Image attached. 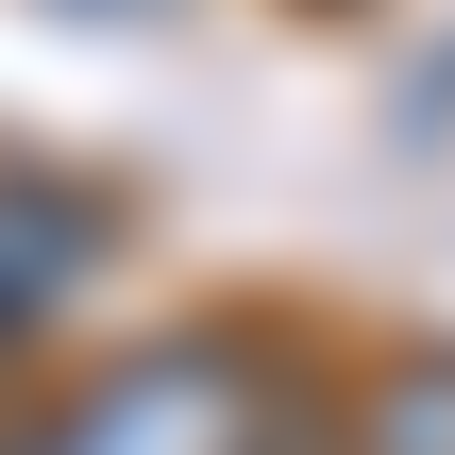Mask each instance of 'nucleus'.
Segmentation results:
<instances>
[{
	"label": "nucleus",
	"mask_w": 455,
	"mask_h": 455,
	"mask_svg": "<svg viewBox=\"0 0 455 455\" xmlns=\"http://www.w3.org/2000/svg\"><path fill=\"white\" fill-rule=\"evenodd\" d=\"M34 455H270L287 439V388L236 321H186V338H135L101 355L51 422H17Z\"/></svg>",
	"instance_id": "f257e3e1"
},
{
	"label": "nucleus",
	"mask_w": 455,
	"mask_h": 455,
	"mask_svg": "<svg viewBox=\"0 0 455 455\" xmlns=\"http://www.w3.org/2000/svg\"><path fill=\"white\" fill-rule=\"evenodd\" d=\"M101 236H118L101 186H68V169H0V355H17L84 270H101Z\"/></svg>",
	"instance_id": "f03ea898"
},
{
	"label": "nucleus",
	"mask_w": 455,
	"mask_h": 455,
	"mask_svg": "<svg viewBox=\"0 0 455 455\" xmlns=\"http://www.w3.org/2000/svg\"><path fill=\"white\" fill-rule=\"evenodd\" d=\"M338 455H455V355H388V371L355 388Z\"/></svg>",
	"instance_id": "7ed1b4c3"
},
{
	"label": "nucleus",
	"mask_w": 455,
	"mask_h": 455,
	"mask_svg": "<svg viewBox=\"0 0 455 455\" xmlns=\"http://www.w3.org/2000/svg\"><path fill=\"white\" fill-rule=\"evenodd\" d=\"M84 17H152V0H84Z\"/></svg>",
	"instance_id": "20e7f679"
},
{
	"label": "nucleus",
	"mask_w": 455,
	"mask_h": 455,
	"mask_svg": "<svg viewBox=\"0 0 455 455\" xmlns=\"http://www.w3.org/2000/svg\"><path fill=\"white\" fill-rule=\"evenodd\" d=\"M0 455H34V439H17V422H0Z\"/></svg>",
	"instance_id": "39448f33"
}]
</instances>
